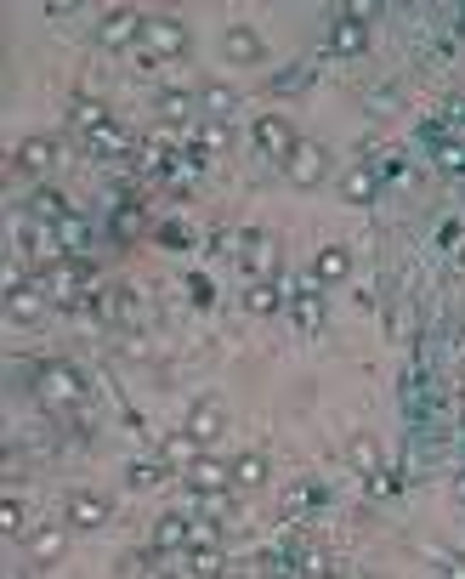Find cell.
Masks as SVG:
<instances>
[{
    "label": "cell",
    "instance_id": "cell-16",
    "mask_svg": "<svg viewBox=\"0 0 465 579\" xmlns=\"http://www.w3.org/2000/svg\"><path fill=\"white\" fill-rule=\"evenodd\" d=\"M199 108L210 114V125H227L239 114V91L233 86H199Z\"/></svg>",
    "mask_w": 465,
    "mask_h": 579
},
{
    "label": "cell",
    "instance_id": "cell-33",
    "mask_svg": "<svg viewBox=\"0 0 465 579\" xmlns=\"http://www.w3.org/2000/svg\"><path fill=\"white\" fill-rule=\"evenodd\" d=\"M437 165H443V171H465V148H454V142L437 148Z\"/></svg>",
    "mask_w": 465,
    "mask_h": 579
},
{
    "label": "cell",
    "instance_id": "cell-27",
    "mask_svg": "<svg viewBox=\"0 0 465 579\" xmlns=\"http://www.w3.org/2000/svg\"><path fill=\"white\" fill-rule=\"evenodd\" d=\"M0 534H6V540H18V534H23V506L12 500V494L0 500Z\"/></svg>",
    "mask_w": 465,
    "mask_h": 579
},
{
    "label": "cell",
    "instance_id": "cell-35",
    "mask_svg": "<svg viewBox=\"0 0 465 579\" xmlns=\"http://www.w3.org/2000/svg\"><path fill=\"white\" fill-rule=\"evenodd\" d=\"M120 574H148V557H120Z\"/></svg>",
    "mask_w": 465,
    "mask_h": 579
},
{
    "label": "cell",
    "instance_id": "cell-3",
    "mask_svg": "<svg viewBox=\"0 0 465 579\" xmlns=\"http://www.w3.org/2000/svg\"><path fill=\"white\" fill-rule=\"evenodd\" d=\"M284 176H290L295 188H318V182L329 176V148L301 137V142H295V154L284 159Z\"/></svg>",
    "mask_w": 465,
    "mask_h": 579
},
{
    "label": "cell",
    "instance_id": "cell-9",
    "mask_svg": "<svg viewBox=\"0 0 465 579\" xmlns=\"http://www.w3.org/2000/svg\"><path fill=\"white\" fill-rule=\"evenodd\" d=\"M18 171L23 176H52L57 171V142L40 137V131H35V137H23L18 142Z\"/></svg>",
    "mask_w": 465,
    "mask_h": 579
},
{
    "label": "cell",
    "instance_id": "cell-5",
    "mask_svg": "<svg viewBox=\"0 0 465 579\" xmlns=\"http://www.w3.org/2000/svg\"><path fill=\"white\" fill-rule=\"evenodd\" d=\"M295 142H301V137H295V125L284 120V114H261V120H256V148H261L267 159H278V165H284V159L295 154Z\"/></svg>",
    "mask_w": 465,
    "mask_h": 579
},
{
    "label": "cell",
    "instance_id": "cell-24",
    "mask_svg": "<svg viewBox=\"0 0 465 579\" xmlns=\"http://www.w3.org/2000/svg\"><path fill=\"white\" fill-rule=\"evenodd\" d=\"M375 188H380V182H375L369 171L341 176V199H346V205H369V199H375Z\"/></svg>",
    "mask_w": 465,
    "mask_h": 579
},
{
    "label": "cell",
    "instance_id": "cell-4",
    "mask_svg": "<svg viewBox=\"0 0 465 579\" xmlns=\"http://www.w3.org/2000/svg\"><path fill=\"white\" fill-rule=\"evenodd\" d=\"M63 517H69V528L91 534V528H103L108 517H114V500H108V494H91V489H74V494H63Z\"/></svg>",
    "mask_w": 465,
    "mask_h": 579
},
{
    "label": "cell",
    "instance_id": "cell-37",
    "mask_svg": "<svg viewBox=\"0 0 465 579\" xmlns=\"http://www.w3.org/2000/svg\"><path fill=\"white\" fill-rule=\"evenodd\" d=\"M460 29H465V18H460Z\"/></svg>",
    "mask_w": 465,
    "mask_h": 579
},
{
    "label": "cell",
    "instance_id": "cell-11",
    "mask_svg": "<svg viewBox=\"0 0 465 579\" xmlns=\"http://www.w3.org/2000/svg\"><path fill=\"white\" fill-rule=\"evenodd\" d=\"M23 551H29L35 568H57V562L69 557V534H63V528H40V534L23 540Z\"/></svg>",
    "mask_w": 465,
    "mask_h": 579
},
{
    "label": "cell",
    "instance_id": "cell-30",
    "mask_svg": "<svg viewBox=\"0 0 465 579\" xmlns=\"http://www.w3.org/2000/svg\"><path fill=\"white\" fill-rule=\"evenodd\" d=\"M57 245L80 250V245H86V222H80V216H69V222H57Z\"/></svg>",
    "mask_w": 465,
    "mask_h": 579
},
{
    "label": "cell",
    "instance_id": "cell-13",
    "mask_svg": "<svg viewBox=\"0 0 465 579\" xmlns=\"http://www.w3.org/2000/svg\"><path fill=\"white\" fill-rule=\"evenodd\" d=\"M6 313H12V324H40V313H46V290H29V284H12L6 290Z\"/></svg>",
    "mask_w": 465,
    "mask_h": 579
},
{
    "label": "cell",
    "instance_id": "cell-10",
    "mask_svg": "<svg viewBox=\"0 0 465 579\" xmlns=\"http://www.w3.org/2000/svg\"><path fill=\"white\" fill-rule=\"evenodd\" d=\"M267 477H273V466H267L261 449H239V455H233V489H239V494L267 489Z\"/></svg>",
    "mask_w": 465,
    "mask_h": 579
},
{
    "label": "cell",
    "instance_id": "cell-6",
    "mask_svg": "<svg viewBox=\"0 0 465 579\" xmlns=\"http://www.w3.org/2000/svg\"><path fill=\"white\" fill-rule=\"evenodd\" d=\"M222 57L233 63V69H256L261 57H267V40H261L250 23H233V29L222 35Z\"/></svg>",
    "mask_w": 465,
    "mask_h": 579
},
{
    "label": "cell",
    "instance_id": "cell-21",
    "mask_svg": "<svg viewBox=\"0 0 465 579\" xmlns=\"http://www.w3.org/2000/svg\"><path fill=\"white\" fill-rule=\"evenodd\" d=\"M244 313H256V318H273V313H278V290H273V279H256L250 290H244Z\"/></svg>",
    "mask_w": 465,
    "mask_h": 579
},
{
    "label": "cell",
    "instance_id": "cell-23",
    "mask_svg": "<svg viewBox=\"0 0 465 579\" xmlns=\"http://www.w3.org/2000/svg\"><path fill=\"white\" fill-rule=\"evenodd\" d=\"M188 568L199 579H216L222 574V545H188Z\"/></svg>",
    "mask_w": 465,
    "mask_h": 579
},
{
    "label": "cell",
    "instance_id": "cell-14",
    "mask_svg": "<svg viewBox=\"0 0 465 579\" xmlns=\"http://www.w3.org/2000/svg\"><path fill=\"white\" fill-rule=\"evenodd\" d=\"M193 545V517H176V511H165L154 523V551H188Z\"/></svg>",
    "mask_w": 465,
    "mask_h": 579
},
{
    "label": "cell",
    "instance_id": "cell-22",
    "mask_svg": "<svg viewBox=\"0 0 465 579\" xmlns=\"http://www.w3.org/2000/svg\"><path fill=\"white\" fill-rule=\"evenodd\" d=\"M40 290H46V296H57V301H69L74 290H80V267H46Z\"/></svg>",
    "mask_w": 465,
    "mask_h": 579
},
{
    "label": "cell",
    "instance_id": "cell-1",
    "mask_svg": "<svg viewBox=\"0 0 465 579\" xmlns=\"http://www.w3.org/2000/svg\"><path fill=\"white\" fill-rule=\"evenodd\" d=\"M35 392H40V404H52V409H80L91 398L86 381H80V369L63 364V358H46V364L35 369Z\"/></svg>",
    "mask_w": 465,
    "mask_h": 579
},
{
    "label": "cell",
    "instance_id": "cell-7",
    "mask_svg": "<svg viewBox=\"0 0 465 579\" xmlns=\"http://www.w3.org/2000/svg\"><path fill=\"white\" fill-rule=\"evenodd\" d=\"M222 432H227L222 398H199V404H188V443H216Z\"/></svg>",
    "mask_w": 465,
    "mask_h": 579
},
{
    "label": "cell",
    "instance_id": "cell-34",
    "mask_svg": "<svg viewBox=\"0 0 465 579\" xmlns=\"http://www.w3.org/2000/svg\"><path fill=\"white\" fill-rule=\"evenodd\" d=\"M301 80H307V69H284L273 80V91H301Z\"/></svg>",
    "mask_w": 465,
    "mask_h": 579
},
{
    "label": "cell",
    "instance_id": "cell-32",
    "mask_svg": "<svg viewBox=\"0 0 465 579\" xmlns=\"http://www.w3.org/2000/svg\"><path fill=\"white\" fill-rule=\"evenodd\" d=\"M125 483H131V489H154V483H159V466H148V460H142V466H131V472H125Z\"/></svg>",
    "mask_w": 465,
    "mask_h": 579
},
{
    "label": "cell",
    "instance_id": "cell-8",
    "mask_svg": "<svg viewBox=\"0 0 465 579\" xmlns=\"http://www.w3.org/2000/svg\"><path fill=\"white\" fill-rule=\"evenodd\" d=\"M188 483H193V494H233V466H222L216 455H193Z\"/></svg>",
    "mask_w": 465,
    "mask_h": 579
},
{
    "label": "cell",
    "instance_id": "cell-2",
    "mask_svg": "<svg viewBox=\"0 0 465 579\" xmlns=\"http://www.w3.org/2000/svg\"><path fill=\"white\" fill-rule=\"evenodd\" d=\"M188 23L176 18H142V57H188Z\"/></svg>",
    "mask_w": 465,
    "mask_h": 579
},
{
    "label": "cell",
    "instance_id": "cell-31",
    "mask_svg": "<svg viewBox=\"0 0 465 579\" xmlns=\"http://www.w3.org/2000/svg\"><path fill=\"white\" fill-rule=\"evenodd\" d=\"M193 545H222V523L216 517H193Z\"/></svg>",
    "mask_w": 465,
    "mask_h": 579
},
{
    "label": "cell",
    "instance_id": "cell-15",
    "mask_svg": "<svg viewBox=\"0 0 465 579\" xmlns=\"http://www.w3.org/2000/svg\"><path fill=\"white\" fill-rule=\"evenodd\" d=\"M97 40H103V46H131V40H142V18L137 12H108V18L97 23Z\"/></svg>",
    "mask_w": 465,
    "mask_h": 579
},
{
    "label": "cell",
    "instance_id": "cell-25",
    "mask_svg": "<svg viewBox=\"0 0 465 579\" xmlns=\"http://www.w3.org/2000/svg\"><path fill=\"white\" fill-rule=\"evenodd\" d=\"M29 211L35 216H46V228H57V222H69V205L57 199L52 188H35V199H29Z\"/></svg>",
    "mask_w": 465,
    "mask_h": 579
},
{
    "label": "cell",
    "instance_id": "cell-29",
    "mask_svg": "<svg viewBox=\"0 0 465 579\" xmlns=\"http://www.w3.org/2000/svg\"><path fill=\"white\" fill-rule=\"evenodd\" d=\"M352 460H358V472H375V466H380V443L358 438V443H352Z\"/></svg>",
    "mask_w": 465,
    "mask_h": 579
},
{
    "label": "cell",
    "instance_id": "cell-19",
    "mask_svg": "<svg viewBox=\"0 0 465 579\" xmlns=\"http://www.w3.org/2000/svg\"><path fill=\"white\" fill-rule=\"evenodd\" d=\"M69 120L91 137V131H103V125H108V108L97 103V97H74V103H69Z\"/></svg>",
    "mask_w": 465,
    "mask_h": 579
},
{
    "label": "cell",
    "instance_id": "cell-12",
    "mask_svg": "<svg viewBox=\"0 0 465 579\" xmlns=\"http://www.w3.org/2000/svg\"><path fill=\"white\" fill-rule=\"evenodd\" d=\"M244 267H250L256 279H273L278 273V239L273 233H250V239H244Z\"/></svg>",
    "mask_w": 465,
    "mask_h": 579
},
{
    "label": "cell",
    "instance_id": "cell-36",
    "mask_svg": "<svg viewBox=\"0 0 465 579\" xmlns=\"http://www.w3.org/2000/svg\"><path fill=\"white\" fill-rule=\"evenodd\" d=\"M142 579H176V574H165V568H148V574H142Z\"/></svg>",
    "mask_w": 465,
    "mask_h": 579
},
{
    "label": "cell",
    "instance_id": "cell-26",
    "mask_svg": "<svg viewBox=\"0 0 465 579\" xmlns=\"http://www.w3.org/2000/svg\"><path fill=\"white\" fill-rule=\"evenodd\" d=\"M295 318H301L307 330H318V324H324V296H318V290H301V301H295Z\"/></svg>",
    "mask_w": 465,
    "mask_h": 579
},
{
    "label": "cell",
    "instance_id": "cell-20",
    "mask_svg": "<svg viewBox=\"0 0 465 579\" xmlns=\"http://www.w3.org/2000/svg\"><path fill=\"white\" fill-rule=\"evenodd\" d=\"M193 108H199V97H188V91H159V120L171 125H188Z\"/></svg>",
    "mask_w": 465,
    "mask_h": 579
},
{
    "label": "cell",
    "instance_id": "cell-18",
    "mask_svg": "<svg viewBox=\"0 0 465 579\" xmlns=\"http://www.w3.org/2000/svg\"><path fill=\"white\" fill-rule=\"evenodd\" d=\"M346 273H352V256H346L341 245L318 250V262H312V284H341Z\"/></svg>",
    "mask_w": 465,
    "mask_h": 579
},
{
    "label": "cell",
    "instance_id": "cell-28",
    "mask_svg": "<svg viewBox=\"0 0 465 579\" xmlns=\"http://www.w3.org/2000/svg\"><path fill=\"white\" fill-rule=\"evenodd\" d=\"M91 148H103V154H125V148H131V142L120 137V131H114V125H103V131H91Z\"/></svg>",
    "mask_w": 465,
    "mask_h": 579
},
{
    "label": "cell",
    "instance_id": "cell-38",
    "mask_svg": "<svg viewBox=\"0 0 465 579\" xmlns=\"http://www.w3.org/2000/svg\"><path fill=\"white\" fill-rule=\"evenodd\" d=\"M369 579H380V574H369Z\"/></svg>",
    "mask_w": 465,
    "mask_h": 579
},
{
    "label": "cell",
    "instance_id": "cell-17",
    "mask_svg": "<svg viewBox=\"0 0 465 579\" xmlns=\"http://www.w3.org/2000/svg\"><path fill=\"white\" fill-rule=\"evenodd\" d=\"M363 46H369L363 23H358V18H346V12H341V18H335V29H329V52H335V57H358Z\"/></svg>",
    "mask_w": 465,
    "mask_h": 579
}]
</instances>
